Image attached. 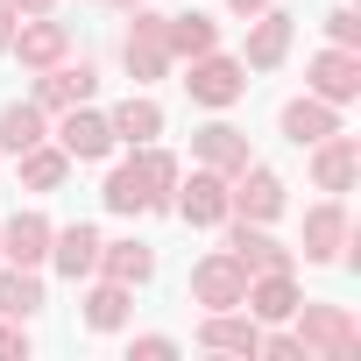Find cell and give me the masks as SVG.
Wrapping results in <instances>:
<instances>
[{"label":"cell","mask_w":361,"mask_h":361,"mask_svg":"<svg viewBox=\"0 0 361 361\" xmlns=\"http://www.w3.org/2000/svg\"><path fill=\"white\" fill-rule=\"evenodd\" d=\"M305 347V361H354L361 354V319L354 305H326V298H298V312L283 319Z\"/></svg>","instance_id":"obj_1"},{"label":"cell","mask_w":361,"mask_h":361,"mask_svg":"<svg viewBox=\"0 0 361 361\" xmlns=\"http://www.w3.org/2000/svg\"><path fill=\"white\" fill-rule=\"evenodd\" d=\"M170 15H156L149 0L142 8H128V36H121V64H128V78L135 85H156V78H170V29H163Z\"/></svg>","instance_id":"obj_2"},{"label":"cell","mask_w":361,"mask_h":361,"mask_svg":"<svg viewBox=\"0 0 361 361\" xmlns=\"http://www.w3.org/2000/svg\"><path fill=\"white\" fill-rule=\"evenodd\" d=\"M185 92H192V106H206V114H227L234 99H248V64H241V57H227V50L185 57Z\"/></svg>","instance_id":"obj_3"},{"label":"cell","mask_w":361,"mask_h":361,"mask_svg":"<svg viewBox=\"0 0 361 361\" xmlns=\"http://www.w3.org/2000/svg\"><path fill=\"white\" fill-rule=\"evenodd\" d=\"M283 206H290V185H283L269 163L248 156V163L227 177V213H234V220H262V227H269V220H283Z\"/></svg>","instance_id":"obj_4"},{"label":"cell","mask_w":361,"mask_h":361,"mask_svg":"<svg viewBox=\"0 0 361 361\" xmlns=\"http://www.w3.org/2000/svg\"><path fill=\"white\" fill-rule=\"evenodd\" d=\"M50 142L71 156V163H106L121 142H114V128H106V114L85 99V106H64V114H50Z\"/></svg>","instance_id":"obj_5"},{"label":"cell","mask_w":361,"mask_h":361,"mask_svg":"<svg viewBox=\"0 0 361 361\" xmlns=\"http://www.w3.org/2000/svg\"><path fill=\"white\" fill-rule=\"evenodd\" d=\"M8 57H15L22 71H50V64H64V57H71V22H57V15H22Z\"/></svg>","instance_id":"obj_6"},{"label":"cell","mask_w":361,"mask_h":361,"mask_svg":"<svg viewBox=\"0 0 361 361\" xmlns=\"http://www.w3.org/2000/svg\"><path fill=\"white\" fill-rule=\"evenodd\" d=\"M170 213L185 227H220L227 220V177L192 163V177H177V192H170Z\"/></svg>","instance_id":"obj_7"},{"label":"cell","mask_w":361,"mask_h":361,"mask_svg":"<svg viewBox=\"0 0 361 361\" xmlns=\"http://www.w3.org/2000/svg\"><path fill=\"white\" fill-rule=\"evenodd\" d=\"M92 92H99V71H92V57H64V64L36 71V85H29V99H36L43 114H64V106H85Z\"/></svg>","instance_id":"obj_8"},{"label":"cell","mask_w":361,"mask_h":361,"mask_svg":"<svg viewBox=\"0 0 361 361\" xmlns=\"http://www.w3.org/2000/svg\"><path fill=\"white\" fill-rule=\"evenodd\" d=\"M220 227H227V255H234L248 276H262V269H298V248H283L262 220H234V213H227Z\"/></svg>","instance_id":"obj_9"},{"label":"cell","mask_w":361,"mask_h":361,"mask_svg":"<svg viewBox=\"0 0 361 361\" xmlns=\"http://www.w3.org/2000/svg\"><path fill=\"white\" fill-rule=\"evenodd\" d=\"M305 92H319V99H333V106H354V99H361V50L326 43V50L305 64Z\"/></svg>","instance_id":"obj_10"},{"label":"cell","mask_w":361,"mask_h":361,"mask_svg":"<svg viewBox=\"0 0 361 361\" xmlns=\"http://www.w3.org/2000/svg\"><path fill=\"white\" fill-rule=\"evenodd\" d=\"M241 298H248V269H241L227 248H213V255H199V262H192V305L227 312V305H241Z\"/></svg>","instance_id":"obj_11"},{"label":"cell","mask_w":361,"mask_h":361,"mask_svg":"<svg viewBox=\"0 0 361 361\" xmlns=\"http://www.w3.org/2000/svg\"><path fill=\"white\" fill-rule=\"evenodd\" d=\"M290 36H298V22L283 15V0H276V8H262V15H248L241 64H248V71H276V64L290 57Z\"/></svg>","instance_id":"obj_12"},{"label":"cell","mask_w":361,"mask_h":361,"mask_svg":"<svg viewBox=\"0 0 361 361\" xmlns=\"http://www.w3.org/2000/svg\"><path fill=\"white\" fill-rule=\"evenodd\" d=\"M347 241H354V220H347V206L326 192V199L305 213V262H347Z\"/></svg>","instance_id":"obj_13"},{"label":"cell","mask_w":361,"mask_h":361,"mask_svg":"<svg viewBox=\"0 0 361 361\" xmlns=\"http://www.w3.org/2000/svg\"><path fill=\"white\" fill-rule=\"evenodd\" d=\"M354 177H361V142L347 135V128H333L326 142H312V185L319 192H354Z\"/></svg>","instance_id":"obj_14"},{"label":"cell","mask_w":361,"mask_h":361,"mask_svg":"<svg viewBox=\"0 0 361 361\" xmlns=\"http://www.w3.org/2000/svg\"><path fill=\"white\" fill-rule=\"evenodd\" d=\"M50 234H57V220L50 213H15V220H0V262H22V269H43L50 262Z\"/></svg>","instance_id":"obj_15"},{"label":"cell","mask_w":361,"mask_h":361,"mask_svg":"<svg viewBox=\"0 0 361 361\" xmlns=\"http://www.w3.org/2000/svg\"><path fill=\"white\" fill-rule=\"evenodd\" d=\"M333 128H340V106H333V99H319V92H298V99H283V106H276V135H283V142H298V149L326 142Z\"/></svg>","instance_id":"obj_16"},{"label":"cell","mask_w":361,"mask_h":361,"mask_svg":"<svg viewBox=\"0 0 361 361\" xmlns=\"http://www.w3.org/2000/svg\"><path fill=\"white\" fill-rule=\"evenodd\" d=\"M99 241H106V234H99L92 220H71V227H57V234H50V269H57L64 283H85V276L99 269Z\"/></svg>","instance_id":"obj_17"},{"label":"cell","mask_w":361,"mask_h":361,"mask_svg":"<svg viewBox=\"0 0 361 361\" xmlns=\"http://www.w3.org/2000/svg\"><path fill=\"white\" fill-rule=\"evenodd\" d=\"M255 340H262V319L248 305H227V312H206L199 319V347L206 354H248L255 361Z\"/></svg>","instance_id":"obj_18"},{"label":"cell","mask_w":361,"mask_h":361,"mask_svg":"<svg viewBox=\"0 0 361 361\" xmlns=\"http://www.w3.org/2000/svg\"><path fill=\"white\" fill-rule=\"evenodd\" d=\"M248 156H255V149H248V135H241L234 121H206V128H192V163H206V170L234 177Z\"/></svg>","instance_id":"obj_19"},{"label":"cell","mask_w":361,"mask_h":361,"mask_svg":"<svg viewBox=\"0 0 361 361\" xmlns=\"http://www.w3.org/2000/svg\"><path fill=\"white\" fill-rule=\"evenodd\" d=\"M298 298H305V290H298V269H262V276H248V298H241V305H248L262 326H283V319L298 312Z\"/></svg>","instance_id":"obj_20"},{"label":"cell","mask_w":361,"mask_h":361,"mask_svg":"<svg viewBox=\"0 0 361 361\" xmlns=\"http://www.w3.org/2000/svg\"><path fill=\"white\" fill-rule=\"evenodd\" d=\"M106 128H114V142H121V149H142V142H156V135H163V106H156L149 92H128L121 106H106Z\"/></svg>","instance_id":"obj_21"},{"label":"cell","mask_w":361,"mask_h":361,"mask_svg":"<svg viewBox=\"0 0 361 361\" xmlns=\"http://www.w3.org/2000/svg\"><path fill=\"white\" fill-rule=\"evenodd\" d=\"M92 276H114V283H128V290H142L149 276H156V248L149 241H99V269Z\"/></svg>","instance_id":"obj_22"},{"label":"cell","mask_w":361,"mask_h":361,"mask_svg":"<svg viewBox=\"0 0 361 361\" xmlns=\"http://www.w3.org/2000/svg\"><path fill=\"white\" fill-rule=\"evenodd\" d=\"M85 283H92L85 290V333H121L135 319V290L114 283V276H85Z\"/></svg>","instance_id":"obj_23"},{"label":"cell","mask_w":361,"mask_h":361,"mask_svg":"<svg viewBox=\"0 0 361 361\" xmlns=\"http://www.w3.org/2000/svg\"><path fill=\"white\" fill-rule=\"evenodd\" d=\"M50 298H43V269H22V262H0V319H36Z\"/></svg>","instance_id":"obj_24"},{"label":"cell","mask_w":361,"mask_h":361,"mask_svg":"<svg viewBox=\"0 0 361 361\" xmlns=\"http://www.w3.org/2000/svg\"><path fill=\"white\" fill-rule=\"evenodd\" d=\"M50 135V114L36 106V99H8L0 106V156H22V149H36Z\"/></svg>","instance_id":"obj_25"},{"label":"cell","mask_w":361,"mask_h":361,"mask_svg":"<svg viewBox=\"0 0 361 361\" xmlns=\"http://www.w3.org/2000/svg\"><path fill=\"white\" fill-rule=\"evenodd\" d=\"M99 199H106V213H121V220H142V213H149V177H142V163H135V156L106 170Z\"/></svg>","instance_id":"obj_26"},{"label":"cell","mask_w":361,"mask_h":361,"mask_svg":"<svg viewBox=\"0 0 361 361\" xmlns=\"http://www.w3.org/2000/svg\"><path fill=\"white\" fill-rule=\"evenodd\" d=\"M15 163H22V192H57V185H64V177L78 170V163H71V156H64V149H57L50 135H43L36 149H22Z\"/></svg>","instance_id":"obj_27"},{"label":"cell","mask_w":361,"mask_h":361,"mask_svg":"<svg viewBox=\"0 0 361 361\" xmlns=\"http://www.w3.org/2000/svg\"><path fill=\"white\" fill-rule=\"evenodd\" d=\"M163 29H170V57H206V50H220V22H213L206 8H185V15H170Z\"/></svg>","instance_id":"obj_28"},{"label":"cell","mask_w":361,"mask_h":361,"mask_svg":"<svg viewBox=\"0 0 361 361\" xmlns=\"http://www.w3.org/2000/svg\"><path fill=\"white\" fill-rule=\"evenodd\" d=\"M135 163H142V177H149V213H170V192H177V156L170 149H156V142H142L135 149Z\"/></svg>","instance_id":"obj_29"},{"label":"cell","mask_w":361,"mask_h":361,"mask_svg":"<svg viewBox=\"0 0 361 361\" xmlns=\"http://www.w3.org/2000/svg\"><path fill=\"white\" fill-rule=\"evenodd\" d=\"M326 43L361 50V15H354V8H333V15H326Z\"/></svg>","instance_id":"obj_30"},{"label":"cell","mask_w":361,"mask_h":361,"mask_svg":"<svg viewBox=\"0 0 361 361\" xmlns=\"http://www.w3.org/2000/svg\"><path fill=\"white\" fill-rule=\"evenodd\" d=\"M170 354H177L170 333H135V340H128V361H170Z\"/></svg>","instance_id":"obj_31"},{"label":"cell","mask_w":361,"mask_h":361,"mask_svg":"<svg viewBox=\"0 0 361 361\" xmlns=\"http://www.w3.org/2000/svg\"><path fill=\"white\" fill-rule=\"evenodd\" d=\"M15 354L29 361V326L22 319H0V361H15Z\"/></svg>","instance_id":"obj_32"},{"label":"cell","mask_w":361,"mask_h":361,"mask_svg":"<svg viewBox=\"0 0 361 361\" xmlns=\"http://www.w3.org/2000/svg\"><path fill=\"white\" fill-rule=\"evenodd\" d=\"M15 22H22V8H15V0H0V50L15 43Z\"/></svg>","instance_id":"obj_33"},{"label":"cell","mask_w":361,"mask_h":361,"mask_svg":"<svg viewBox=\"0 0 361 361\" xmlns=\"http://www.w3.org/2000/svg\"><path fill=\"white\" fill-rule=\"evenodd\" d=\"M262 8H276V0H227V15H241V22H248V15H262Z\"/></svg>","instance_id":"obj_34"},{"label":"cell","mask_w":361,"mask_h":361,"mask_svg":"<svg viewBox=\"0 0 361 361\" xmlns=\"http://www.w3.org/2000/svg\"><path fill=\"white\" fill-rule=\"evenodd\" d=\"M22 15H57V0H15Z\"/></svg>","instance_id":"obj_35"},{"label":"cell","mask_w":361,"mask_h":361,"mask_svg":"<svg viewBox=\"0 0 361 361\" xmlns=\"http://www.w3.org/2000/svg\"><path fill=\"white\" fill-rule=\"evenodd\" d=\"M99 8H121V15H128V8H142V0H99Z\"/></svg>","instance_id":"obj_36"}]
</instances>
